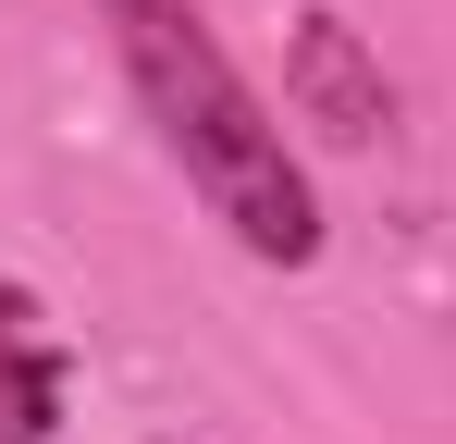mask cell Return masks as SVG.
Instances as JSON below:
<instances>
[{"label": "cell", "instance_id": "cell-2", "mask_svg": "<svg viewBox=\"0 0 456 444\" xmlns=\"http://www.w3.org/2000/svg\"><path fill=\"white\" fill-rule=\"evenodd\" d=\"M297 99H308V124L321 136H382V74L358 62V25L346 12H297Z\"/></svg>", "mask_w": 456, "mask_h": 444}, {"label": "cell", "instance_id": "cell-3", "mask_svg": "<svg viewBox=\"0 0 456 444\" xmlns=\"http://www.w3.org/2000/svg\"><path fill=\"white\" fill-rule=\"evenodd\" d=\"M50 395H62V370L25 346V296L0 284V444H50Z\"/></svg>", "mask_w": 456, "mask_h": 444}, {"label": "cell", "instance_id": "cell-1", "mask_svg": "<svg viewBox=\"0 0 456 444\" xmlns=\"http://www.w3.org/2000/svg\"><path fill=\"white\" fill-rule=\"evenodd\" d=\"M111 37H124V74L149 99L160 148L185 160V185L234 222V247H259V259L297 272L308 247H321V210H308V173H297V148H284V124L223 62V37L185 0H111Z\"/></svg>", "mask_w": 456, "mask_h": 444}]
</instances>
